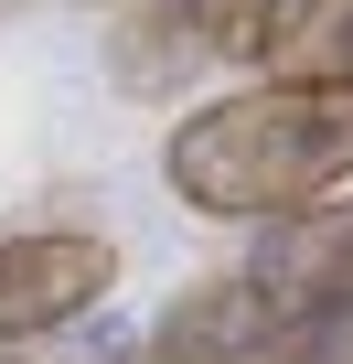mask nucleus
<instances>
[{
    "label": "nucleus",
    "instance_id": "obj_1",
    "mask_svg": "<svg viewBox=\"0 0 353 364\" xmlns=\"http://www.w3.org/2000/svg\"><path fill=\"white\" fill-rule=\"evenodd\" d=\"M161 182L193 215L289 225L353 182V86H236L161 139Z\"/></svg>",
    "mask_w": 353,
    "mask_h": 364
},
{
    "label": "nucleus",
    "instance_id": "obj_2",
    "mask_svg": "<svg viewBox=\"0 0 353 364\" xmlns=\"http://www.w3.org/2000/svg\"><path fill=\"white\" fill-rule=\"evenodd\" d=\"M236 279L257 289V311H268L289 343L342 353V343H353V204H310V215L268 225Z\"/></svg>",
    "mask_w": 353,
    "mask_h": 364
},
{
    "label": "nucleus",
    "instance_id": "obj_3",
    "mask_svg": "<svg viewBox=\"0 0 353 364\" xmlns=\"http://www.w3.org/2000/svg\"><path fill=\"white\" fill-rule=\"evenodd\" d=\"M107 289H118V247L86 236V225L0 236V353L33 343V332H54V321H86Z\"/></svg>",
    "mask_w": 353,
    "mask_h": 364
},
{
    "label": "nucleus",
    "instance_id": "obj_4",
    "mask_svg": "<svg viewBox=\"0 0 353 364\" xmlns=\"http://www.w3.org/2000/svg\"><path fill=\"white\" fill-rule=\"evenodd\" d=\"M225 43H236V0H129V22L107 33V75H118V97L171 107Z\"/></svg>",
    "mask_w": 353,
    "mask_h": 364
},
{
    "label": "nucleus",
    "instance_id": "obj_5",
    "mask_svg": "<svg viewBox=\"0 0 353 364\" xmlns=\"http://www.w3.org/2000/svg\"><path fill=\"white\" fill-rule=\"evenodd\" d=\"M139 364H332V353L289 343V332L257 311L246 279H204V289H183V300L150 321V353H139Z\"/></svg>",
    "mask_w": 353,
    "mask_h": 364
},
{
    "label": "nucleus",
    "instance_id": "obj_6",
    "mask_svg": "<svg viewBox=\"0 0 353 364\" xmlns=\"http://www.w3.org/2000/svg\"><path fill=\"white\" fill-rule=\"evenodd\" d=\"M257 86H353V0H236V43Z\"/></svg>",
    "mask_w": 353,
    "mask_h": 364
},
{
    "label": "nucleus",
    "instance_id": "obj_7",
    "mask_svg": "<svg viewBox=\"0 0 353 364\" xmlns=\"http://www.w3.org/2000/svg\"><path fill=\"white\" fill-rule=\"evenodd\" d=\"M0 364H33V353H0Z\"/></svg>",
    "mask_w": 353,
    "mask_h": 364
},
{
    "label": "nucleus",
    "instance_id": "obj_8",
    "mask_svg": "<svg viewBox=\"0 0 353 364\" xmlns=\"http://www.w3.org/2000/svg\"><path fill=\"white\" fill-rule=\"evenodd\" d=\"M332 364H353V343H342V353H332Z\"/></svg>",
    "mask_w": 353,
    "mask_h": 364
}]
</instances>
